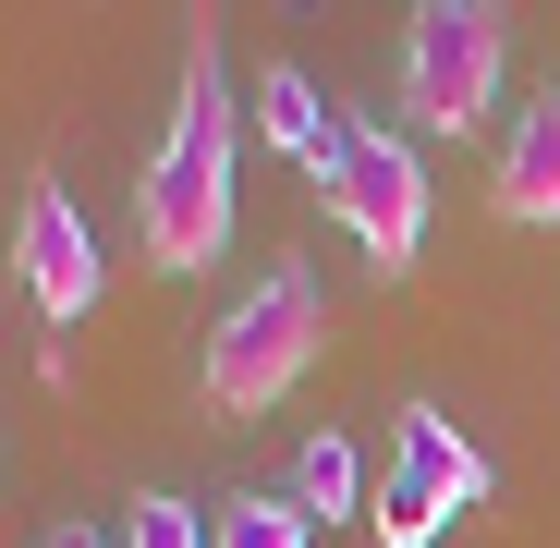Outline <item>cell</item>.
<instances>
[{"label": "cell", "mask_w": 560, "mask_h": 548, "mask_svg": "<svg viewBox=\"0 0 560 548\" xmlns=\"http://www.w3.org/2000/svg\"><path fill=\"white\" fill-rule=\"evenodd\" d=\"M232 159H244V123H232V61L220 37L196 25L183 37V98L135 171V232H147V268L159 281H196V268H220L232 244Z\"/></svg>", "instance_id": "cell-1"}, {"label": "cell", "mask_w": 560, "mask_h": 548, "mask_svg": "<svg viewBox=\"0 0 560 548\" xmlns=\"http://www.w3.org/2000/svg\"><path fill=\"white\" fill-rule=\"evenodd\" d=\"M317 341H329V317H317V268H305V256L256 268V293H232V305L208 317V353H196L208 415H268V403L317 365Z\"/></svg>", "instance_id": "cell-2"}, {"label": "cell", "mask_w": 560, "mask_h": 548, "mask_svg": "<svg viewBox=\"0 0 560 548\" xmlns=\"http://www.w3.org/2000/svg\"><path fill=\"white\" fill-rule=\"evenodd\" d=\"M317 208L353 232V256L378 268V281H402L415 244H427V159H415V135L341 123V147H329V171H317Z\"/></svg>", "instance_id": "cell-3"}, {"label": "cell", "mask_w": 560, "mask_h": 548, "mask_svg": "<svg viewBox=\"0 0 560 548\" xmlns=\"http://www.w3.org/2000/svg\"><path fill=\"white\" fill-rule=\"evenodd\" d=\"M500 49H512V25L488 0H427L402 25V110L427 135H476L488 98H500Z\"/></svg>", "instance_id": "cell-4"}, {"label": "cell", "mask_w": 560, "mask_h": 548, "mask_svg": "<svg viewBox=\"0 0 560 548\" xmlns=\"http://www.w3.org/2000/svg\"><path fill=\"white\" fill-rule=\"evenodd\" d=\"M476 500H488V451L463 439L439 403H402V464L378 476V512H365L378 548H439V524L476 512Z\"/></svg>", "instance_id": "cell-5"}, {"label": "cell", "mask_w": 560, "mask_h": 548, "mask_svg": "<svg viewBox=\"0 0 560 548\" xmlns=\"http://www.w3.org/2000/svg\"><path fill=\"white\" fill-rule=\"evenodd\" d=\"M13 268H25V305L49 317V329H73V317H98V232H85V208L61 196V183L37 171L25 183V220H13Z\"/></svg>", "instance_id": "cell-6"}, {"label": "cell", "mask_w": 560, "mask_h": 548, "mask_svg": "<svg viewBox=\"0 0 560 548\" xmlns=\"http://www.w3.org/2000/svg\"><path fill=\"white\" fill-rule=\"evenodd\" d=\"M488 208L524 220V232L560 220V98H536V110L512 123V147H500V171H488Z\"/></svg>", "instance_id": "cell-7"}, {"label": "cell", "mask_w": 560, "mask_h": 548, "mask_svg": "<svg viewBox=\"0 0 560 548\" xmlns=\"http://www.w3.org/2000/svg\"><path fill=\"white\" fill-rule=\"evenodd\" d=\"M256 135H268L280 159H305V171H329L341 123H329V98H317V73H293V61H268V73H256Z\"/></svg>", "instance_id": "cell-8"}, {"label": "cell", "mask_w": 560, "mask_h": 548, "mask_svg": "<svg viewBox=\"0 0 560 548\" xmlns=\"http://www.w3.org/2000/svg\"><path fill=\"white\" fill-rule=\"evenodd\" d=\"M293 500H305V524H353V500L378 512V488H365V464H353L341 427H317V439L293 451Z\"/></svg>", "instance_id": "cell-9"}, {"label": "cell", "mask_w": 560, "mask_h": 548, "mask_svg": "<svg viewBox=\"0 0 560 548\" xmlns=\"http://www.w3.org/2000/svg\"><path fill=\"white\" fill-rule=\"evenodd\" d=\"M208 548H305V500L293 488H244L208 512Z\"/></svg>", "instance_id": "cell-10"}, {"label": "cell", "mask_w": 560, "mask_h": 548, "mask_svg": "<svg viewBox=\"0 0 560 548\" xmlns=\"http://www.w3.org/2000/svg\"><path fill=\"white\" fill-rule=\"evenodd\" d=\"M122 548H208V512H196V500H171V488H147L135 524H122Z\"/></svg>", "instance_id": "cell-11"}, {"label": "cell", "mask_w": 560, "mask_h": 548, "mask_svg": "<svg viewBox=\"0 0 560 548\" xmlns=\"http://www.w3.org/2000/svg\"><path fill=\"white\" fill-rule=\"evenodd\" d=\"M49 548H98V536H85V524H61V536H49Z\"/></svg>", "instance_id": "cell-12"}]
</instances>
